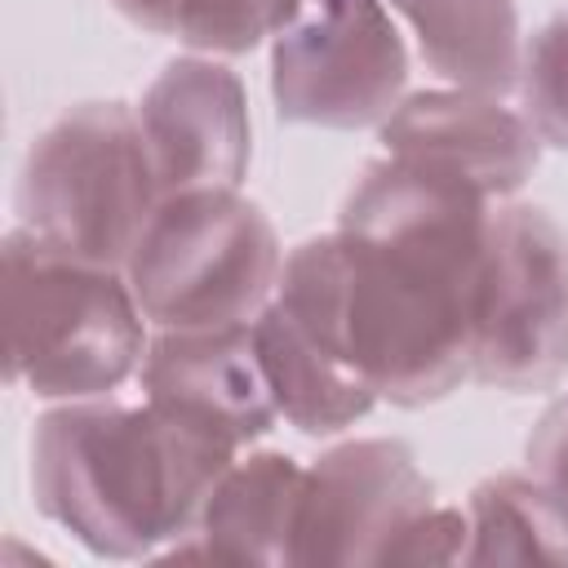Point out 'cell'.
Here are the masks:
<instances>
[{
    "label": "cell",
    "instance_id": "cell-1",
    "mask_svg": "<svg viewBox=\"0 0 568 568\" xmlns=\"http://www.w3.org/2000/svg\"><path fill=\"white\" fill-rule=\"evenodd\" d=\"M488 213L470 182L382 155L355 178L337 231L284 257L275 302L377 399L426 408L470 377Z\"/></svg>",
    "mask_w": 568,
    "mask_h": 568
},
{
    "label": "cell",
    "instance_id": "cell-2",
    "mask_svg": "<svg viewBox=\"0 0 568 568\" xmlns=\"http://www.w3.org/2000/svg\"><path fill=\"white\" fill-rule=\"evenodd\" d=\"M240 444L151 399H67L36 417L31 497L102 559H142L195 532Z\"/></svg>",
    "mask_w": 568,
    "mask_h": 568
},
{
    "label": "cell",
    "instance_id": "cell-3",
    "mask_svg": "<svg viewBox=\"0 0 568 568\" xmlns=\"http://www.w3.org/2000/svg\"><path fill=\"white\" fill-rule=\"evenodd\" d=\"M146 315L120 266L75 257L27 226L4 235L9 382L36 399H102L146 355Z\"/></svg>",
    "mask_w": 568,
    "mask_h": 568
},
{
    "label": "cell",
    "instance_id": "cell-4",
    "mask_svg": "<svg viewBox=\"0 0 568 568\" xmlns=\"http://www.w3.org/2000/svg\"><path fill=\"white\" fill-rule=\"evenodd\" d=\"M280 271V235L240 186L164 195L124 266L146 324L178 333L253 324L275 302Z\"/></svg>",
    "mask_w": 568,
    "mask_h": 568
},
{
    "label": "cell",
    "instance_id": "cell-5",
    "mask_svg": "<svg viewBox=\"0 0 568 568\" xmlns=\"http://www.w3.org/2000/svg\"><path fill=\"white\" fill-rule=\"evenodd\" d=\"M160 200L146 133L129 102H80L62 111L27 146L13 191L18 226L120 271Z\"/></svg>",
    "mask_w": 568,
    "mask_h": 568
},
{
    "label": "cell",
    "instance_id": "cell-6",
    "mask_svg": "<svg viewBox=\"0 0 568 568\" xmlns=\"http://www.w3.org/2000/svg\"><path fill=\"white\" fill-rule=\"evenodd\" d=\"M568 373V240L537 204L488 213L470 377L497 390H546Z\"/></svg>",
    "mask_w": 568,
    "mask_h": 568
},
{
    "label": "cell",
    "instance_id": "cell-7",
    "mask_svg": "<svg viewBox=\"0 0 568 568\" xmlns=\"http://www.w3.org/2000/svg\"><path fill=\"white\" fill-rule=\"evenodd\" d=\"M408 84V49L382 0H297L271 36V102L284 124L368 129Z\"/></svg>",
    "mask_w": 568,
    "mask_h": 568
},
{
    "label": "cell",
    "instance_id": "cell-8",
    "mask_svg": "<svg viewBox=\"0 0 568 568\" xmlns=\"http://www.w3.org/2000/svg\"><path fill=\"white\" fill-rule=\"evenodd\" d=\"M430 497L404 439H346L306 466L293 564H386Z\"/></svg>",
    "mask_w": 568,
    "mask_h": 568
},
{
    "label": "cell",
    "instance_id": "cell-9",
    "mask_svg": "<svg viewBox=\"0 0 568 568\" xmlns=\"http://www.w3.org/2000/svg\"><path fill=\"white\" fill-rule=\"evenodd\" d=\"M138 120L164 195L240 186L253 160V124L240 75L209 58H173L142 93Z\"/></svg>",
    "mask_w": 568,
    "mask_h": 568
},
{
    "label": "cell",
    "instance_id": "cell-10",
    "mask_svg": "<svg viewBox=\"0 0 568 568\" xmlns=\"http://www.w3.org/2000/svg\"><path fill=\"white\" fill-rule=\"evenodd\" d=\"M377 138L386 155L435 164L488 200L515 195L541 160V138L528 115L501 106L497 93L457 84L399 98V106L377 124Z\"/></svg>",
    "mask_w": 568,
    "mask_h": 568
},
{
    "label": "cell",
    "instance_id": "cell-11",
    "mask_svg": "<svg viewBox=\"0 0 568 568\" xmlns=\"http://www.w3.org/2000/svg\"><path fill=\"white\" fill-rule=\"evenodd\" d=\"M138 377L151 404L213 426L240 448L262 439L280 417L266 368L257 359L253 324L195 333L160 328L142 355Z\"/></svg>",
    "mask_w": 568,
    "mask_h": 568
},
{
    "label": "cell",
    "instance_id": "cell-12",
    "mask_svg": "<svg viewBox=\"0 0 568 568\" xmlns=\"http://www.w3.org/2000/svg\"><path fill=\"white\" fill-rule=\"evenodd\" d=\"M302 484L306 466L280 448L235 457L209 493L195 532L164 555H195L217 564H293Z\"/></svg>",
    "mask_w": 568,
    "mask_h": 568
},
{
    "label": "cell",
    "instance_id": "cell-13",
    "mask_svg": "<svg viewBox=\"0 0 568 568\" xmlns=\"http://www.w3.org/2000/svg\"><path fill=\"white\" fill-rule=\"evenodd\" d=\"M253 342L280 417L302 435H337L368 417V408L377 404L373 386L315 333H306L280 302H271L253 320Z\"/></svg>",
    "mask_w": 568,
    "mask_h": 568
},
{
    "label": "cell",
    "instance_id": "cell-14",
    "mask_svg": "<svg viewBox=\"0 0 568 568\" xmlns=\"http://www.w3.org/2000/svg\"><path fill=\"white\" fill-rule=\"evenodd\" d=\"M413 27L426 67L475 93H506L519 84L524 44L515 0H390Z\"/></svg>",
    "mask_w": 568,
    "mask_h": 568
},
{
    "label": "cell",
    "instance_id": "cell-15",
    "mask_svg": "<svg viewBox=\"0 0 568 568\" xmlns=\"http://www.w3.org/2000/svg\"><path fill=\"white\" fill-rule=\"evenodd\" d=\"M466 564L568 568V510L528 470H506L475 484L466 501Z\"/></svg>",
    "mask_w": 568,
    "mask_h": 568
},
{
    "label": "cell",
    "instance_id": "cell-16",
    "mask_svg": "<svg viewBox=\"0 0 568 568\" xmlns=\"http://www.w3.org/2000/svg\"><path fill=\"white\" fill-rule=\"evenodd\" d=\"M133 27L173 36L191 53L240 58L271 40L297 0H106Z\"/></svg>",
    "mask_w": 568,
    "mask_h": 568
},
{
    "label": "cell",
    "instance_id": "cell-17",
    "mask_svg": "<svg viewBox=\"0 0 568 568\" xmlns=\"http://www.w3.org/2000/svg\"><path fill=\"white\" fill-rule=\"evenodd\" d=\"M515 89L524 93V115L537 138L568 151V9L532 36Z\"/></svg>",
    "mask_w": 568,
    "mask_h": 568
},
{
    "label": "cell",
    "instance_id": "cell-18",
    "mask_svg": "<svg viewBox=\"0 0 568 568\" xmlns=\"http://www.w3.org/2000/svg\"><path fill=\"white\" fill-rule=\"evenodd\" d=\"M466 537H470L466 510L430 506L395 537L386 564H453L466 559Z\"/></svg>",
    "mask_w": 568,
    "mask_h": 568
},
{
    "label": "cell",
    "instance_id": "cell-19",
    "mask_svg": "<svg viewBox=\"0 0 568 568\" xmlns=\"http://www.w3.org/2000/svg\"><path fill=\"white\" fill-rule=\"evenodd\" d=\"M524 470L568 510V395L537 417L524 448Z\"/></svg>",
    "mask_w": 568,
    "mask_h": 568
}]
</instances>
